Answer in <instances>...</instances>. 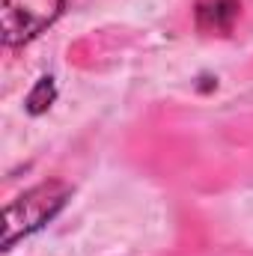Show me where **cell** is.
Returning a JSON list of instances; mask_svg holds the SVG:
<instances>
[{"label": "cell", "instance_id": "3", "mask_svg": "<svg viewBox=\"0 0 253 256\" xmlns=\"http://www.w3.org/2000/svg\"><path fill=\"white\" fill-rule=\"evenodd\" d=\"M236 15H238V0H202L196 6V24L214 33L230 30Z\"/></svg>", "mask_w": 253, "mask_h": 256}, {"label": "cell", "instance_id": "2", "mask_svg": "<svg viewBox=\"0 0 253 256\" xmlns=\"http://www.w3.org/2000/svg\"><path fill=\"white\" fill-rule=\"evenodd\" d=\"M66 0H0V33L3 45L15 48L36 39L63 15Z\"/></svg>", "mask_w": 253, "mask_h": 256}, {"label": "cell", "instance_id": "1", "mask_svg": "<svg viewBox=\"0 0 253 256\" xmlns=\"http://www.w3.org/2000/svg\"><path fill=\"white\" fill-rule=\"evenodd\" d=\"M68 200V188L63 182H45L30 191H24L18 200H12L3 212V250H9L18 238L42 230Z\"/></svg>", "mask_w": 253, "mask_h": 256}, {"label": "cell", "instance_id": "4", "mask_svg": "<svg viewBox=\"0 0 253 256\" xmlns=\"http://www.w3.org/2000/svg\"><path fill=\"white\" fill-rule=\"evenodd\" d=\"M51 102H54V78H42L33 86V92L27 96V110L30 114H42V110L51 108Z\"/></svg>", "mask_w": 253, "mask_h": 256}]
</instances>
